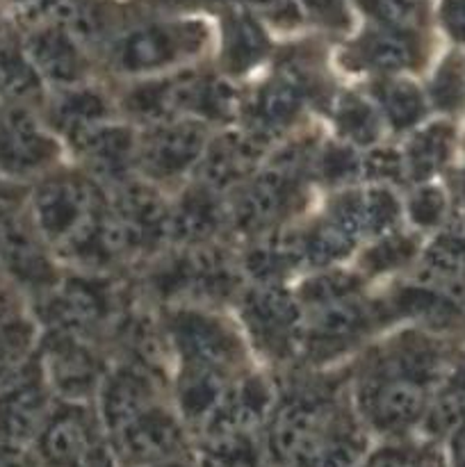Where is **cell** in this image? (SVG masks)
Segmentation results:
<instances>
[{
  "mask_svg": "<svg viewBox=\"0 0 465 467\" xmlns=\"http://www.w3.org/2000/svg\"><path fill=\"white\" fill-rule=\"evenodd\" d=\"M294 185V160L255 176L237 205V223L244 231H264L285 208Z\"/></svg>",
  "mask_w": 465,
  "mask_h": 467,
  "instance_id": "17",
  "label": "cell"
},
{
  "mask_svg": "<svg viewBox=\"0 0 465 467\" xmlns=\"http://www.w3.org/2000/svg\"><path fill=\"white\" fill-rule=\"evenodd\" d=\"M112 213L135 233L141 246L169 235L171 213L158 192L144 182H123L114 194Z\"/></svg>",
  "mask_w": 465,
  "mask_h": 467,
  "instance_id": "19",
  "label": "cell"
},
{
  "mask_svg": "<svg viewBox=\"0 0 465 467\" xmlns=\"http://www.w3.org/2000/svg\"><path fill=\"white\" fill-rule=\"evenodd\" d=\"M460 192H463V201H465V171H463V185H460Z\"/></svg>",
  "mask_w": 465,
  "mask_h": 467,
  "instance_id": "60",
  "label": "cell"
},
{
  "mask_svg": "<svg viewBox=\"0 0 465 467\" xmlns=\"http://www.w3.org/2000/svg\"><path fill=\"white\" fill-rule=\"evenodd\" d=\"M436 451L418 450V447L388 445L381 450L365 454L358 467H427Z\"/></svg>",
  "mask_w": 465,
  "mask_h": 467,
  "instance_id": "45",
  "label": "cell"
},
{
  "mask_svg": "<svg viewBox=\"0 0 465 467\" xmlns=\"http://www.w3.org/2000/svg\"><path fill=\"white\" fill-rule=\"evenodd\" d=\"M3 244H5V223H0V255H3Z\"/></svg>",
  "mask_w": 465,
  "mask_h": 467,
  "instance_id": "58",
  "label": "cell"
},
{
  "mask_svg": "<svg viewBox=\"0 0 465 467\" xmlns=\"http://www.w3.org/2000/svg\"><path fill=\"white\" fill-rule=\"evenodd\" d=\"M153 406V386L137 369H117L100 383V422L108 436Z\"/></svg>",
  "mask_w": 465,
  "mask_h": 467,
  "instance_id": "18",
  "label": "cell"
},
{
  "mask_svg": "<svg viewBox=\"0 0 465 467\" xmlns=\"http://www.w3.org/2000/svg\"><path fill=\"white\" fill-rule=\"evenodd\" d=\"M146 467H199V465H191L185 456H178V459H169V461H160V463L153 465H146Z\"/></svg>",
  "mask_w": 465,
  "mask_h": 467,
  "instance_id": "57",
  "label": "cell"
},
{
  "mask_svg": "<svg viewBox=\"0 0 465 467\" xmlns=\"http://www.w3.org/2000/svg\"><path fill=\"white\" fill-rule=\"evenodd\" d=\"M55 144L39 123L21 108L0 114V169L9 173H30L48 164Z\"/></svg>",
  "mask_w": 465,
  "mask_h": 467,
  "instance_id": "11",
  "label": "cell"
},
{
  "mask_svg": "<svg viewBox=\"0 0 465 467\" xmlns=\"http://www.w3.org/2000/svg\"><path fill=\"white\" fill-rule=\"evenodd\" d=\"M356 240L358 237L349 228H345L336 219H328L326 223L304 237V263L313 267H331L333 263L349 255Z\"/></svg>",
  "mask_w": 465,
  "mask_h": 467,
  "instance_id": "38",
  "label": "cell"
},
{
  "mask_svg": "<svg viewBox=\"0 0 465 467\" xmlns=\"http://www.w3.org/2000/svg\"><path fill=\"white\" fill-rule=\"evenodd\" d=\"M32 9L44 16L48 26L67 32L76 41L98 35V16L82 0H36Z\"/></svg>",
  "mask_w": 465,
  "mask_h": 467,
  "instance_id": "37",
  "label": "cell"
},
{
  "mask_svg": "<svg viewBox=\"0 0 465 467\" xmlns=\"http://www.w3.org/2000/svg\"><path fill=\"white\" fill-rule=\"evenodd\" d=\"M450 467H465V424L450 436Z\"/></svg>",
  "mask_w": 465,
  "mask_h": 467,
  "instance_id": "55",
  "label": "cell"
},
{
  "mask_svg": "<svg viewBox=\"0 0 465 467\" xmlns=\"http://www.w3.org/2000/svg\"><path fill=\"white\" fill-rule=\"evenodd\" d=\"M0 467H26V463H23L16 450L0 445Z\"/></svg>",
  "mask_w": 465,
  "mask_h": 467,
  "instance_id": "56",
  "label": "cell"
},
{
  "mask_svg": "<svg viewBox=\"0 0 465 467\" xmlns=\"http://www.w3.org/2000/svg\"><path fill=\"white\" fill-rule=\"evenodd\" d=\"M356 285H358V278L351 276L346 272H326L319 274L317 278L308 281L301 290L305 304L319 306L328 304V301L345 299V296L354 295Z\"/></svg>",
  "mask_w": 465,
  "mask_h": 467,
  "instance_id": "43",
  "label": "cell"
},
{
  "mask_svg": "<svg viewBox=\"0 0 465 467\" xmlns=\"http://www.w3.org/2000/svg\"><path fill=\"white\" fill-rule=\"evenodd\" d=\"M199 48V32L194 27L150 26L130 32L117 50L121 71H153L178 62Z\"/></svg>",
  "mask_w": 465,
  "mask_h": 467,
  "instance_id": "7",
  "label": "cell"
},
{
  "mask_svg": "<svg viewBox=\"0 0 465 467\" xmlns=\"http://www.w3.org/2000/svg\"><path fill=\"white\" fill-rule=\"evenodd\" d=\"M67 137L73 149L89 160L94 171L108 178L121 176L132 155L137 153L132 132L123 126L108 123L105 119L68 128Z\"/></svg>",
  "mask_w": 465,
  "mask_h": 467,
  "instance_id": "14",
  "label": "cell"
},
{
  "mask_svg": "<svg viewBox=\"0 0 465 467\" xmlns=\"http://www.w3.org/2000/svg\"><path fill=\"white\" fill-rule=\"evenodd\" d=\"M363 173L377 178V181H392V178L406 173V162L395 150H377L363 160Z\"/></svg>",
  "mask_w": 465,
  "mask_h": 467,
  "instance_id": "50",
  "label": "cell"
},
{
  "mask_svg": "<svg viewBox=\"0 0 465 467\" xmlns=\"http://www.w3.org/2000/svg\"><path fill=\"white\" fill-rule=\"evenodd\" d=\"M305 3H313V5H322V3H326V0H305Z\"/></svg>",
  "mask_w": 465,
  "mask_h": 467,
  "instance_id": "59",
  "label": "cell"
},
{
  "mask_svg": "<svg viewBox=\"0 0 465 467\" xmlns=\"http://www.w3.org/2000/svg\"><path fill=\"white\" fill-rule=\"evenodd\" d=\"M226 390L228 383L223 379V369L187 365L178 379V409L182 420L201 429L223 400Z\"/></svg>",
  "mask_w": 465,
  "mask_h": 467,
  "instance_id": "24",
  "label": "cell"
},
{
  "mask_svg": "<svg viewBox=\"0 0 465 467\" xmlns=\"http://www.w3.org/2000/svg\"><path fill=\"white\" fill-rule=\"evenodd\" d=\"M267 53V36L251 16H235L226 35V53L223 62L232 73H242L255 67Z\"/></svg>",
  "mask_w": 465,
  "mask_h": 467,
  "instance_id": "35",
  "label": "cell"
},
{
  "mask_svg": "<svg viewBox=\"0 0 465 467\" xmlns=\"http://www.w3.org/2000/svg\"><path fill=\"white\" fill-rule=\"evenodd\" d=\"M451 149V128L429 126L413 137L404 155L406 173L413 181H427L445 164Z\"/></svg>",
  "mask_w": 465,
  "mask_h": 467,
  "instance_id": "31",
  "label": "cell"
},
{
  "mask_svg": "<svg viewBox=\"0 0 465 467\" xmlns=\"http://www.w3.org/2000/svg\"><path fill=\"white\" fill-rule=\"evenodd\" d=\"M397 217H399V203L383 187H369L340 196L331 210V219L349 228L356 237L388 233Z\"/></svg>",
  "mask_w": 465,
  "mask_h": 467,
  "instance_id": "20",
  "label": "cell"
},
{
  "mask_svg": "<svg viewBox=\"0 0 465 467\" xmlns=\"http://www.w3.org/2000/svg\"><path fill=\"white\" fill-rule=\"evenodd\" d=\"M442 23L454 39L465 41V0H442Z\"/></svg>",
  "mask_w": 465,
  "mask_h": 467,
  "instance_id": "52",
  "label": "cell"
},
{
  "mask_svg": "<svg viewBox=\"0 0 465 467\" xmlns=\"http://www.w3.org/2000/svg\"><path fill=\"white\" fill-rule=\"evenodd\" d=\"M199 467H272L260 433H217L201 441Z\"/></svg>",
  "mask_w": 465,
  "mask_h": 467,
  "instance_id": "27",
  "label": "cell"
},
{
  "mask_svg": "<svg viewBox=\"0 0 465 467\" xmlns=\"http://www.w3.org/2000/svg\"><path fill=\"white\" fill-rule=\"evenodd\" d=\"M263 150L264 141L251 135L249 130L222 137L219 141H214V146H205V153L201 158L203 185L212 192L237 185L253 171Z\"/></svg>",
  "mask_w": 465,
  "mask_h": 467,
  "instance_id": "16",
  "label": "cell"
},
{
  "mask_svg": "<svg viewBox=\"0 0 465 467\" xmlns=\"http://www.w3.org/2000/svg\"><path fill=\"white\" fill-rule=\"evenodd\" d=\"M26 55L41 78L55 85H76L82 76V59L78 41L67 32L48 26L27 36Z\"/></svg>",
  "mask_w": 465,
  "mask_h": 467,
  "instance_id": "21",
  "label": "cell"
},
{
  "mask_svg": "<svg viewBox=\"0 0 465 467\" xmlns=\"http://www.w3.org/2000/svg\"><path fill=\"white\" fill-rule=\"evenodd\" d=\"M26 327L27 324L23 322L16 296L0 287V336H9V333H16Z\"/></svg>",
  "mask_w": 465,
  "mask_h": 467,
  "instance_id": "51",
  "label": "cell"
},
{
  "mask_svg": "<svg viewBox=\"0 0 465 467\" xmlns=\"http://www.w3.org/2000/svg\"><path fill=\"white\" fill-rule=\"evenodd\" d=\"M299 263H304V237L294 235H276L260 242L246 258L249 272L263 283H274V278Z\"/></svg>",
  "mask_w": 465,
  "mask_h": 467,
  "instance_id": "30",
  "label": "cell"
},
{
  "mask_svg": "<svg viewBox=\"0 0 465 467\" xmlns=\"http://www.w3.org/2000/svg\"><path fill=\"white\" fill-rule=\"evenodd\" d=\"M39 91L41 76L26 50H18L7 36L0 35V99L23 103L36 99Z\"/></svg>",
  "mask_w": 465,
  "mask_h": 467,
  "instance_id": "29",
  "label": "cell"
},
{
  "mask_svg": "<svg viewBox=\"0 0 465 467\" xmlns=\"http://www.w3.org/2000/svg\"><path fill=\"white\" fill-rule=\"evenodd\" d=\"M299 109V85L287 80V78H276V80H272L260 89L258 99L253 103V112H251V123L253 126L249 128V132L267 144L272 137H276L283 128L294 121Z\"/></svg>",
  "mask_w": 465,
  "mask_h": 467,
  "instance_id": "23",
  "label": "cell"
},
{
  "mask_svg": "<svg viewBox=\"0 0 465 467\" xmlns=\"http://www.w3.org/2000/svg\"><path fill=\"white\" fill-rule=\"evenodd\" d=\"M360 59L374 71L397 73L413 64L415 48L401 30L374 32L360 44Z\"/></svg>",
  "mask_w": 465,
  "mask_h": 467,
  "instance_id": "36",
  "label": "cell"
},
{
  "mask_svg": "<svg viewBox=\"0 0 465 467\" xmlns=\"http://www.w3.org/2000/svg\"><path fill=\"white\" fill-rule=\"evenodd\" d=\"M96 445H100L96 422L76 404L53 410L35 441L41 467H82Z\"/></svg>",
  "mask_w": 465,
  "mask_h": 467,
  "instance_id": "6",
  "label": "cell"
},
{
  "mask_svg": "<svg viewBox=\"0 0 465 467\" xmlns=\"http://www.w3.org/2000/svg\"><path fill=\"white\" fill-rule=\"evenodd\" d=\"M208 146L205 128L187 119L155 123L137 146V158L146 173L155 178H173L201 162Z\"/></svg>",
  "mask_w": 465,
  "mask_h": 467,
  "instance_id": "5",
  "label": "cell"
},
{
  "mask_svg": "<svg viewBox=\"0 0 465 467\" xmlns=\"http://www.w3.org/2000/svg\"><path fill=\"white\" fill-rule=\"evenodd\" d=\"M105 114H108V105L96 91L76 89L73 85H68V89L62 91L53 105L55 121L62 123L64 130L82 126V123L100 121Z\"/></svg>",
  "mask_w": 465,
  "mask_h": 467,
  "instance_id": "40",
  "label": "cell"
},
{
  "mask_svg": "<svg viewBox=\"0 0 465 467\" xmlns=\"http://www.w3.org/2000/svg\"><path fill=\"white\" fill-rule=\"evenodd\" d=\"M53 413L44 386L35 379H14L0 390V445L23 450L36 441Z\"/></svg>",
  "mask_w": 465,
  "mask_h": 467,
  "instance_id": "8",
  "label": "cell"
},
{
  "mask_svg": "<svg viewBox=\"0 0 465 467\" xmlns=\"http://www.w3.org/2000/svg\"><path fill=\"white\" fill-rule=\"evenodd\" d=\"M340 415L319 395H296L272 409L264 422V450L272 467H296L337 424Z\"/></svg>",
  "mask_w": 465,
  "mask_h": 467,
  "instance_id": "1",
  "label": "cell"
},
{
  "mask_svg": "<svg viewBox=\"0 0 465 467\" xmlns=\"http://www.w3.org/2000/svg\"><path fill=\"white\" fill-rule=\"evenodd\" d=\"M46 372L55 390L71 401L87 400L98 388V365L78 336L55 331L46 347Z\"/></svg>",
  "mask_w": 465,
  "mask_h": 467,
  "instance_id": "13",
  "label": "cell"
},
{
  "mask_svg": "<svg viewBox=\"0 0 465 467\" xmlns=\"http://www.w3.org/2000/svg\"><path fill=\"white\" fill-rule=\"evenodd\" d=\"M196 78L181 76L171 80L141 85L128 96V108L140 119L150 123H162L178 119L191 109Z\"/></svg>",
  "mask_w": 465,
  "mask_h": 467,
  "instance_id": "22",
  "label": "cell"
},
{
  "mask_svg": "<svg viewBox=\"0 0 465 467\" xmlns=\"http://www.w3.org/2000/svg\"><path fill=\"white\" fill-rule=\"evenodd\" d=\"M100 210L94 185L80 178H55L35 194L36 228L48 242L62 249Z\"/></svg>",
  "mask_w": 465,
  "mask_h": 467,
  "instance_id": "4",
  "label": "cell"
},
{
  "mask_svg": "<svg viewBox=\"0 0 465 467\" xmlns=\"http://www.w3.org/2000/svg\"><path fill=\"white\" fill-rule=\"evenodd\" d=\"M395 304L397 310L429 327H450L459 317V306L442 292V287L429 285V283L401 290Z\"/></svg>",
  "mask_w": 465,
  "mask_h": 467,
  "instance_id": "32",
  "label": "cell"
},
{
  "mask_svg": "<svg viewBox=\"0 0 465 467\" xmlns=\"http://www.w3.org/2000/svg\"><path fill=\"white\" fill-rule=\"evenodd\" d=\"M465 276V235H440L424 254V278L429 285H451Z\"/></svg>",
  "mask_w": 465,
  "mask_h": 467,
  "instance_id": "34",
  "label": "cell"
},
{
  "mask_svg": "<svg viewBox=\"0 0 465 467\" xmlns=\"http://www.w3.org/2000/svg\"><path fill=\"white\" fill-rule=\"evenodd\" d=\"M336 121L342 135L360 146L377 141L378 132H381L377 109L369 103H365L363 99H356V96H345L342 99V103L337 105Z\"/></svg>",
  "mask_w": 465,
  "mask_h": 467,
  "instance_id": "41",
  "label": "cell"
},
{
  "mask_svg": "<svg viewBox=\"0 0 465 467\" xmlns=\"http://www.w3.org/2000/svg\"><path fill=\"white\" fill-rule=\"evenodd\" d=\"M30 342V327L9 336H0V390L9 386L21 372V360Z\"/></svg>",
  "mask_w": 465,
  "mask_h": 467,
  "instance_id": "47",
  "label": "cell"
},
{
  "mask_svg": "<svg viewBox=\"0 0 465 467\" xmlns=\"http://www.w3.org/2000/svg\"><path fill=\"white\" fill-rule=\"evenodd\" d=\"M410 254H413V242H408L406 237H386L369 251L365 263L372 272H386V269L406 263Z\"/></svg>",
  "mask_w": 465,
  "mask_h": 467,
  "instance_id": "48",
  "label": "cell"
},
{
  "mask_svg": "<svg viewBox=\"0 0 465 467\" xmlns=\"http://www.w3.org/2000/svg\"><path fill=\"white\" fill-rule=\"evenodd\" d=\"M363 173V160L349 146H328L319 160V176L328 182H345Z\"/></svg>",
  "mask_w": 465,
  "mask_h": 467,
  "instance_id": "44",
  "label": "cell"
},
{
  "mask_svg": "<svg viewBox=\"0 0 465 467\" xmlns=\"http://www.w3.org/2000/svg\"><path fill=\"white\" fill-rule=\"evenodd\" d=\"M367 310L356 304L351 296H345V299L313 306L305 331L319 345H333V342H346L356 337L367 327Z\"/></svg>",
  "mask_w": 465,
  "mask_h": 467,
  "instance_id": "28",
  "label": "cell"
},
{
  "mask_svg": "<svg viewBox=\"0 0 465 467\" xmlns=\"http://www.w3.org/2000/svg\"><path fill=\"white\" fill-rule=\"evenodd\" d=\"M223 213L219 208L217 192L201 187V190L190 192L176 213L169 219V235L185 244H203L205 240L214 235L222 226Z\"/></svg>",
  "mask_w": 465,
  "mask_h": 467,
  "instance_id": "25",
  "label": "cell"
},
{
  "mask_svg": "<svg viewBox=\"0 0 465 467\" xmlns=\"http://www.w3.org/2000/svg\"><path fill=\"white\" fill-rule=\"evenodd\" d=\"M23 201V190L14 182L0 178V223H7L14 217Z\"/></svg>",
  "mask_w": 465,
  "mask_h": 467,
  "instance_id": "54",
  "label": "cell"
},
{
  "mask_svg": "<svg viewBox=\"0 0 465 467\" xmlns=\"http://www.w3.org/2000/svg\"><path fill=\"white\" fill-rule=\"evenodd\" d=\"M410 219H413L418 226H433L442 219L445 213V196L436 187H424L418 194L410 199Z\"/></svg>",
  "mask_w": 465,
  "mask_h": 467,
  "instance_id": "49",
  "label": "cell"
},
{
  "mask_svg": "<svg viewBox=\"0 0 465 467\" xmlns=\"http://www.w3.org/2000/svg\"><path fill=\"white\" fill-rule=\"evenodd\" d=\"M465 424V365L454 379L445 386V390L429 404L424 413L422 427L429 436L442 438L451 436L456 429Z\"/></svg>",
  "mask_w": 465,
  "mask_h": 467,
  "instance_id": "33",
  "label": "cell"
},
{
  "mask_svg": "<svg viewBox=\"0 0 465 467\" xmlns=\"http://www.w3.org/2000/svg\"><path fill=\"white\" fill-rule=\"evenodd\" d=\"M363 7L386 23L390 30H406V27L415 26L419 18V9L415 0H360Z\"/></svg>",
  "mask_w": 465,
  "mask_h": 467,
  "instance_id": "46",
  "label": "cell"
},
{
  "mask_svg": "<svg viewBox=\"0 0 465 467\" xmlns=\"http://www.w3.org/2000/svg\"><path fill=\"white\" fill-rule=\"evenodd\" d=\"M171 337L187 365L226 369L237 354L235 337L217 319L194 310L173 315Z\"/></svg>",
  "mask_w": 465,
  "mask_h": 467,
  "instance_id": "9",
  "label": "cell"
},
{
  "mask_svg": "<svg viewBox=\"0 0 465 467\" xmlns=\"http://www.w3.org/2000/svg\"><path fill=\"white\" fill-rule=\"evenodd\" d=\"M358 409L369 429L383 436H401L422 424L429 409V386L386 369L365 383Z\"/></svg>",
  "mask_w": 465,
  "mask_h": 467,
  "instance_id": "2",
  "label": "cell"
},
{
  "mask_svg": "<svg viewBox=\"0 0 465 467\" xmlns=\"http://www.w3.org/2000/svg\"><path fill=\"white\" fill-rule=\"evenodd\" d=\"M109 450L121 467H146L178 459L187 451L185 429L176 415L153 406L109 433Z\"/></svg>",
  "mask_w": 465,
  "mask_h": 467,
  "instance_id": "3",
  "label": "cell"
},
{
  "mask_svg": "<svg viewBox=\"0 0 465 467\" xmlns=\"http://www.w3.org/2000/svg\"><path fill=\"white\" fill-rule=\"evenodd\" d=\"M378 103L395 128H410L424 117V96L413 82L388 80L378 87Z\"/></svg>",
  "mask_w": 465,
  "mask_h": 467,
  "instance_id": "39",
  "label": "cell"
},
{
  "mask_svg": "<svg viewBox=\"0 0 465 467\" xmlns=\"http://www.w3.org/2000/svg\"><path fill=\"white\" fill-rule=\"evenodd\" d=\"M244 319L251 333L269 349H287L301 322L296 301L274 283H263L244 299Z\"/></svg>",
  "mask_w": 465,
  "mask_h": 467,
  "instance_id": "10",
  "label": "cell"
},
{
  "mask_svg": "<svg viewBox=\"0 0 465 467\" xmlns=\"http://www.w3.org/2000/svg\"><path fill=\"white\" fill-rule=\"evenodd\" d=\"M431 99L445 112L465 108V57L450 55L431 80Z\"/></svg>",
  "mask_w": 465,
  "mask_h": 467,
  "instance_id": "42",
  "label": "cell"
},
{
  "mask_svg": "<svg viewBox=\"0 0 465 467\" xmlns=\"http://www.w3.org/2000/svg\"><path fill=\"white\" fill-rule=\"evenodd\" d=\"M251 9L274 18V21H292L299 16L294 0H246Z\"/></svg>",
  "mask_w": 465,
  "mask_h": 467,
  "instance_id": "53",
  "label": "cell"
},
{
  "mask_svg": "<svg viewBox=\"0 0 465 467\" xmlns=\"http://www.w3.org/2000/svg\"><path fill=\"white\" fill-rule=\"evenodd\" d=\"M272 413V392L260 379H246L237 386H228L217 409L201 427L203 436L217 433H258Z\"/></svg>",
  "mask_w": 465,
  "mask_h": 467,
  "instance_id": "12",
  "label": "cell"
},
{
  "mask_svg": "<svg viewBox=\"0 0 465 467\" xmlns=\"http://www.w3.org/2000/svg\"><path fill=\"white\" fill-rule=\"evenodd\" d=\"M0 263L16 281L30 287H48L55 283L53 265L44 249L36 244L35 237L12 223H5V244Z\"/></svg>",
  "mask_w": 465,
  "mask_h": 467,
  "instance_id": "26",
  "label": "cell"
},
{
  "mask_svg": "<svg viewBox=\"0 0 465 467\" xmlns=\"http://www.w3.org/2000/svg\"><path fill=\"white\" fill-rule=\"evenodd\" d=\"M44 313L46 319L55 324V331L82 336L103 322L108 315V296L96 283L71 278L50 296Z\"/></svg>",
  "mask_w": 465,
  "mask_h": 467,
  "instance_id": "15",
  "label": "cell"
}]
</instances>
